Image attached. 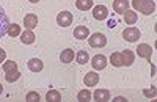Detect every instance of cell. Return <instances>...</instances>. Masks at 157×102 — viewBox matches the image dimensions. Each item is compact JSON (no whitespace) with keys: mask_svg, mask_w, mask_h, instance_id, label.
Segmentation results:
<instances>
[{"mask_svg":"<svg viewBox=\"0 0 157 102\" xmlns=\"http://www.w3.org/2000/svg\"><path fill=\"white\" fill-rule=\"evenodd\" d=\"M2 69H3L5 74H8V72H14V71H17V63H16V61H13V60L3 61Z\"/></svg>","mask_w":157,"mask_h":102,"instance_id":"cell-20","label":"cell"},{"mask_svg":"<svg viewBox=\"0 0 157 102\" xmlns=\"http://www.w3.org/2000/svg\"><path fill=\"white\" fill-rule=\"evenodd\" d=\"M46 99L49 102H60L61 100V94L57 91V90H50L47 94H46Z\"/></svg>","mask_w":157,"mask_h":102,"instance_id":"cell-23","label":"cell"},{"mask_svg":"<svg viewBox=\"0 0 157 102\" xmlns=\"http://www.w3.org/2000/svg\"><path fill=\"white\" fill-rule=\"evenodd\" d=\"M123 36H124V40L129 41V43H135L138 41V38H140V30L138 28H126L123 32Z\"/></svg>","mask_w":157,"mask_h":102,"instance_id":"cell-6","label":"cell"},{"mask_svg":"<svg viewBox=\"0 0 157 102\" xmlns=\"http://www.w3.org/2000/svg\"><path fill=\"white\" fill-rule=\"evenodd\" d=\"M115 25H116V22H113V21H112V22L109 24V27H112V28H113V27H115Z\"/></svg>","mask_w":157,"mask_h":102,"instance_id":"cell-31","label":"cell"},{"mask_svg":"<svg viewBox=\"0 0 157 102\" xmlns=\"http://www.w3.org/2000/svg\"><path fill=\"white\" fill-rule=\"evenodd\" d=\"M121 58H123V66H130L134 63V52L126 49L121 52Z\"/></svg>","mask_w":157,"mask_h":102,"instance_id":"cell-12","label":"cell"},{"mask_svg":"<svg viewBox=\"0 0 157 102\" xmlns=\"http://www.w3.org/2000/svg\"><path fill=\"white\" fill-rule=\"evenodd\" d=\"M137 54H138V57H141V58L151 60L152 49H151V46H148V44H140V46H138V49H137Z\"/></svg>","mask_w":157,"mask_h":102,"instance_id":"cell-8","label":"cell"},{"mask_svg":"<svg viewBox=\"0 0 157 102\" xmlns=\"http://www.w3.org/2000/svg\"><path fill=\"white\" fill-rule=\"evenodd\" d=\"M98 82H99V75L96 72H88L83 77V83L86 86H94V85H98Z\"/></svg>","mask_w":157,"mask_h":102,"instance_id":"cell-11","label":"cell"},{"mask_svg":"<svg viewBox=\"0 0 157 102\" xmlns=\"http://www.w3.org/2000/svg\"><path fill=\"white\" fill-rule=\"evenodd\" d=\"M127 8H129V2H127V0H115V2H113V9L116 13H120V14H123Z\"/></svg>","mask_w":157,"mask_h":102,"instance_id":"cell-15","label":"cell"},{"mask_svg":"<svg viewBox=\"0 0 157 102\" xmlns=\"http://www.w3.org/2000/svg\"><path fill=\"white\" fill-rule=\"evenodd\" d=\"M132 6L135 9H138L140 13H143V14H152L154 9H155V3L152 2V0H132Z\"/></svg>","mask_w":157,"mask_h":102,"instance_id":"cell-1","label":"cell"},{"mask_svg":"<svg viewBox=\"0 0 157 102\" xmlns=\"http://www.w3.org/2000/svg\"><path fill=\"white\" fill-rule=\"evenodd\" d=\"M24 25H25V28H35L38 27V16L33 14V13H30V14H27L24 17Z\"/></svg>","mask_w":157,"mask_h":102,"instance_id":"cell-9","label":"cell"},{"mask_svg":"<svg viewBox=\"0 0 157 102\" xmlns=\"http://www.w3.org/2000/svg\"><path fill=\"white\" fill-rule=\"evenodd\" d=\"M105 44H107L105 35H102V33L91 35V38H90V46H91V47H104Z\"/></svg>","mask_w":157,"mask_h":102,"instance_id":"cell-4","label":"cell"},{"mask_svg":"<svg viewBox=\"0 0 157 102\" xmlns=\"http://www.w3.org/2000/svg\"><path fill=\"white\" fill-rule=\"evenodd\" d=\"M93 97H94V100H102V102H105V100H109L110 99V93L107 91V90H96L94 91V94H93Z\"/></svg>","mask_w":157,"mask_h":102,"instance_id":"cell-18","label":"cell"},{"mask_svg":"<svg viewBox=\"0 0 157 102\" xmlns=\"http://www.w3.org/2000/svg\"><path fill=\"white\" fill-rule=\"evenodd\" d=\"M109 16V9L107 6H104V5H96L93 8V17L96 21H104V19H107Z\"/></svg>","mask_w":157,"mask_h":102,"instance_id":"cell-5","label":"cell"},{"mask_svg":"<svg viewBox=\"0 0 157 102\" xmlns=\"http://www.w3.org/2000/svg\"><path fill=\"white\" fill-rule=\"evenodd\" d=\"M123 14H124V22H126L127 25H134V24L137 22V19H138L137 13L132 11V9H126Z\"/></svg>","mask_w":157,"mask_h":102,"instance_id":"cell-13","label":"cell"},{"mask_svg":"<svg viewBox=\"0 0 157 102\" xmlns=\"http://www.w3.org/2000/svg\"><path fill=\"white\" fill-rule=\"evenodd\" d=\"M8 27H10V19L6 16V13L3 11V8L0 6V40L8 33Z\"/></svg>","mask_w":157,"mask_h":102,"instance_id":"cell-2","label":"cell"},{"mask_svg":"<svg viewBox=\"0 0 157 102\" xmlns=\"http://www.w3.org/2000/svg\"><path fill=\"white\" fill-rule=\"evenodd\" d=\"M57 24L60 25V27H69V25L72 24V14H71L69 11H61V13H58Z\"/></svg>","mask_w":157,"mask_h":102,"instance_id":"cell-3","label":"cell"},{"mask_svg":"<svg viewBox=\"0 0 157 102\" xmlns=\"http://www.w3.org/2000/svg\"><path fill=\"white\" fill-rule=\"evenodd\" d=\"M6 35H10V36H13V38L19 36V35H21V25H17V24H10Z\"/></svg>","mask_w":157,"mask_h":102,"instance_id":"cell-24","label":"cell"},{"mask_svg":"<svg viewBox=\"0 0 157 102\" xmlns=\"http://www.w3.org/2000/svg\"><path fill=\"white\" fill-rule=\"evenodd\" d=\"M91 99V93L88 90H82V91H78L77 94V100H80V102H85V100H90Z\"/></svg>","mask_w":157,"mask_h":102,"instance_id":"cell-25","label":"cell"},{"mask_svg":"<svg viewBox=\"0 0 157 102\" xmlns=\"http://www.w3.org/2000/svg\"><path fill=\"white\" fill-rule=\"evenodd\" d=\"M25 100H29V102H35V100H39V94L36 91H30L27 96H25Z\"/></svg>","mask_w":157,"mask_h":102,"instance_id":"cell-27","label":"cell"},{"mask_svg":"<svg viewBox=\"0 0 157 102\" xmlns=\"http://www.w3.org/2000/svg\"><path fill=\"white\" fill-rule=\"evenodd\" d=\"M3 93V86H2V83H0V94Z\"/></svg>","mask_w":157,"mask_h":102,"instance_id":"cell-32","label":"cell"},{"mask_svg":"<svg viewBox=\"0 0 157 102\" xmlns=\"http://www.w3.org/2000/svg\"><path fill=\"white\" fill-rule=\"evenodd\" d=\"M19 77H21V72H19V71H14V72H8V74H5L6 82H16Z\"/></svg>","mask_w":157,"mask_h":102,"instance_id":"cell-26","label":"cell"},{"mask_svg":"<svg viewBox=\"0 0 157 102\" xmlns=\"http://www.w3.org/2000/svg\"><path fill=\"white\" fill-rule=\"evenodd\" d=\"M27 66H29V69H30L32 72H39V71H43V68H44L43 61L39 60V58H32V60H29Z\"/></svg>","mask_w":157,"mask_h":102,"instance_id":"cell-10","label":"cell"},{"mask_svg":"<svg viewBox=\"0 0 157 102\" xmlns=\"http://www.w3.org/2000/svg\"><path fill=\"white\" fill-rule=\"evenodd\" d=\"M88 52L86 50H78L77 52V55H75V60H77V63L78 65H86L88 63Z\"/></svg>","mask_w":157,"mask_h":102,"instance_id":"cell-22","label":"cell"},{"mask_svg":"<svg viewBox=\"0 0 157 102\" xmlns=\"http://www.w3.org/2000/svg\"><path fill=\"white\" fill-rule=\"evenodd\" d=\"M74 36L77 38V40H85V38H88V27H85V25H78V27H75Z\"/></svg>","mask_w":157,"mask_h":102,"instance_id":"cell-17","label":"cell"},{"mask_svg":"<svg viewBox=\"0 0 157 102\" xmlns=\"http://www.w3.org/2000/svg\"><path fill=\"white\" fill-rule=\"evenodd\" d=\"M91 66H93L96 71H101L107 66V57L105 55H94L93 60H91Z\"/></svg>","mask_w":157,"mask_h":102,"instance_id":"cell-7","label":"cell"},{"mask_svg":"<svg viewBox=\"0 0 157 102\" xmlns=\"http://www.w3.org/2000/svg\"><path fill=\"white\" fill-rule=\"evenodd\" d=\"M35 33L30 30V28H27L24 33H21V41L24 43V44H33L35 43Z\"/></svg>","mask_w":157,"mask_h":102,"instance_id":"cell-14","label":"cell"},{"mask_svg":"<svg viewBox=\"0 0 157 102\" xmlns=\"http://www.w3.org/2000/svg\"><path fill=\"white\" fill-rule=\"evenodd\" d=\"M113 100H116V102H123V100H126V97H121V96H118V97H115Z\"/></svg>","mask_w":157,"mask_h":102,"instance_id":"cell-30","label":"cell"},{"mask_svg":"<svg viewBox=\"0 0 157 102\" xmlns=\"http://www.w3.org/2000/svg\"><path fill=\"white\" fill-rule=\"evenodd\" d=\"M143 94H145L146 97H155V88L154 86H151V90H143Z\"/></svg>","mask_w":157,"mask_h":102,"instance_id":"cell-28","label":"cell"},{"mask_svg":"<svg viewBox=\"0 0 157 102\" xmlns=\"http://www.w3.org/2000/svg\"><path fill=\"white\" fill-rule=\"evenodd\" d=\"M110 63L115 66V68H120L123 66V58H121V52H113L112 57H110Z\"/></svg>","mask_w":157,"mask_h":102,"instance_id":"cell-21","label":"cell"},{"mask_svg":"<svg viewBox=\"0 0 157 102\" xmlns=\"http://www.w3.org/2000/svg\"><path fill=\"white\" fill-rule=\"evenodd\" d=\"M5 58H6V52H5L3 49H0V63H3Z\"/></svg>","mask_w":157,"mask_h":102,"instance_id":"cell-29","label":"cell"},{"mask_svg":"<svg viewBox=\"0 0 157 102\" xmlns=\"http://www.w3.org/2000/svg\"><path fill=\"white\" fill-rule=\"evenodd\" d=\"M74 57H75V54H74V50H72V49H64L63 52L60 54V60H61V63H71V61L74 60Z\"/></svg>","mask_w":157,"mask_h":102,"instance_id":"cell-16","label":"cell"},{"mask_svg":"<svg viewBox=\"0 0 157 102\" xmlns=\"http://www.w3.org/2000/svg\"><path fill=\"white\" fill-rule=\"evenodd\" d=\"M30 2H32V3H38V2H39V0H30Z\"/></svg>","mask_w":157,"mask_h":102,"instance_id":"cell-33","label":"cell"},{"mask_svg":"<svg viewBox=\"0 0 157 102\" xmlns=\"http://www.w3.org/2000/svg\"><path fill=\"white\" fill-rule=\"evenodd\" d=\"M93 0H75V6L82 11H88L90 8H93Z\"/></svg>","mask_w":157,"mask_h":102,"instance_id":"cell-19","label":"cell"}]
</instances>
